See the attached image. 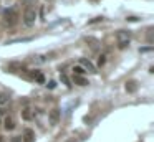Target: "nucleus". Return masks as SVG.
<instances>
[{
	"label": "nucleus",
	"mask_w": 154,
	"mask_h": 142,
	"mask_svg": "<svg viewBox=\"0 0 154 142\" xmlns=\"http://www.w3.org/2000/svg\"><path fill=\"white\" fill-rule=\"evenodd\" d=\"M3 20H5V23L7 25H15L17 22H18V12H17V8H5L3 10Z\"/></svg>",
	"instance_id": "1"
},
{
	"label": "nucleus",
	"mask_w": 154,
	"mask_h": 142,
	"mask_svg": "<svg viewBox=\"0 0 154 142\" xmlns=\"http://www.w3.org/2000/svg\"><path fill=\"white\" fill-rule=\"evenodd\" d=\"M116 40H118V45L119 48H126L129 40H131V32H126V30H119L116 33Z\"/></svg>",
	"instance_id": "2"
},
{
	"label": "nucleus",
	"mask_w": 154,
	"mask_h": 142,
	"mask_svg": "<svg viewBox=\"0 0 154 142\" xmlns=\"http://www.w3.org/2000/svg\"><path fill=\"white\" fill-rule=\"evenodd\" d=\"M37 20V12L35 10H27L25 15H23V23L27 25V27H32Z\"/></svg>",
	"instance_id": "3"
},
{
	"label": "nucleus",
	"mask_w": 154,
	"mask_h": 142,
	"mask_svg": "<svg viewBox=\"0 0 154 142\" xmlns=\"http://www.w3.org/2000/svg\"><path fill=\"white\" fill-rule=\"evenodd\" d=\"M80 66L83 68V69H86L88 73H96V68H94V65H93L90 60H86V58H81V60H80Z\"/></svg>",
	"instance_id": "4"
},
{
	"label": "nucleus",
	"mask_w": 154,
	"mask_h": 142,
	"mask_svg": "<svg viewBox=\"0 0 154 142\" xmlns=\"http://www.w3.org/2000/svg\"><path fill=\"white\" fill-rule=\"evenodd\" d=\"M60 109H52L50 111V116H48V119H50V124L52 126H55V124H58V121H60Z\"/></svg>",
	"instance_id": "5"
},
{
	"label": "nucleus",
	"mask_w": 154,
	"mask_h": 142,
	"mask_svg": "<svg viewBox=\"0 0 154 142\" xmlns=\"http://www.w3.org/2000/svg\"><path fill=\"white\" fill-rule=\"evenodd\" d=\"M30 78L35 79L38 84H43V83H45V75H43L41 71H32V73H30Z\"/></svg>",
	"instance_id": "6"
},
{
	"label": "nucleus",
	"mask_w": 154,
	"mask_h": 142,
	"mask_svg": "<svg viewBox=\"0 0 154 142\" xmlns=\"http://www.w3.org/2000/svg\"><path fill=\"white\" fill-rule=\"evenodd\" d=\"M126 91L128 93H136V91H138V83L136 81H128L126 83Z\"/></svg>",
	"instance_id": "7"
},
{
	"label": "nucleus",
	"mask_w": 154,
	"mask_h": 142,
	"mask_svg": "<svg viewBox=\"0 0 154 142\" xmlns=\"http://www.w3.org/2000/svg\"><path fill=\"white\" fill-rule=\"evenodd\" d=\"M25 142H33L35 141V134L32 129H25V139H23Z\"/></svg>",
	"instance_id": "8"
},
{
	"label": "nucleus",
	"mask_w": 154,
	"mask_h": 142,
	"mask_svg": "<svg viewBox=\"0 0 154 142\" xmlns=\"http://www.w3.org/2000/svg\"><path fill=\"white\" fill-rule=\"evenodd\" d=\"M22 117L25 119V121H30V119H33V112H32V109H23L22 111Z\"/></svg>",
	"instance_id": "9"
},
{
	"label": "nucleus",
	"mask_w": 154,
	"mask_h": 142,
	"mask_svg": "<svg viewBox=\"0 0 154 142\" xmlns=\"http://www.w3.org/2000/svg\"><path fill=\"white\" fill-rule=\"evenodd\" d=\"M73 81H75V84H78V86H86V84H90V83H88L83 76H75Z\"/></svg>",
	"instance_id": "10"
},
{
	"label": "nucleus",
	"mask_w": 154,
	"mask_h": 142,
	"mask_svg": "<svg viewBox=\"0 0 154 142\" xmlns=\"http://www.w3.org/2000/svg\"><path fill=\"white\" fill-rule=\"evenodd\" d=\"M3 127L7 129V131H12V129L15 127L14 119H12V117H7V119H5V122H3Z\"/></svg>",
	"instance_id": "11"
},
{
	"label": "nucleus",
	"mask_w": 154,
	"mask_h": 142,
	"mask_svg": "<svg viewBox=\"0 0 154 142\" xmlns=\"http://www.w3.org/2000/svg\"><path fill=\"white\" fill-rule=\"evenodd\" d=\"M10 102V96L5 94V93H0V106H5Z\"/></svg>",
	"instance_id": "12"
},
{
	"label": "nucleus",
	"mask_w": 154,
	"mask_h": 142,
	"mask_svg": "<svg viewBox=\"0 0 154 142\" xmlns=\"http://www.w3.org/2000/svg\"><path fill=\"white\" fill-rule=\"evenodd\" d=\"M73 73H75V76H81V75H85L86 71H85V69L80 66V65H78V66H75V68H73Z\"/></svg>",
	"instance_id": "13"
},
{
	"label": "nucleus",
	"mask_w": 154,
	"mask_h": 142,
	"mask_svg": "<svg viewBox=\"0 0 154 142\" xmlns=\"http://www.w3.org/2000/svg\"><path fill=\"white\" fill-rule=\"evenodd\" d=\"M30 40H32L30 36H28V38H17V40H10L7 45H14V43H20V41H30Z\"/></svg>",
	"instance_id": "14"
},
{
	"label": "nucleus",
	"mask_w": 154,
	"mask_h": 142,
	"mask_svg": "<svg viewBox=\"0 0 154 142\" xmlns=\"http://www.w3.org/2000/svg\"><path fill=\"white\" fill-rule=\"evenodd\" d=\"M45 61H47V56H35L33 58V63H38V65H40V63H45Z\"/></svg>",
	"instance_id": "15"
},
{
	"label": "nucleus",
	"mask_w": 154,
	"mask_h": 142,
	"mask_svg": "<svg viewBox=\"0 0 154 142\" xmlns=\"http://www.w3.org/2000/svg\"><path fill=\"white\" fill-rule=\"evenodd\" d=\"M104 63H106V56H104V55H100V58H98V66L101 68Z\"/></svg>",
	"instance_id": "16"
},
{
	"label": "nucleus",
	"mask_w": 154,
	"mask_h": 142,
	"mask_svg": "<svg viewBox=\"0 0 154 142\" xmlns=\"http://www.w3.org/2000/svg\"><path fill=\"white\" fill-rule=\"evenodd\" d=\"M60 79L65 83L66 86H71V84H70V79H68V76H66V75H60Z\"/></svg>",
	"instance_id": "17"
},
{
	"label": "nucleus",
	"mask_w": 154,
	"mask_h": 142,
	"mask_svg": "<svg viewBox=\"0 0 154 142\" xmlns=\"http://www.w3.org/2000/svg\"><path fill=\"white\" fill-rule=\"evenodd\" d=\"M86 41H88V43H93V45H91L93 48L98 45V40H94V38H86Z\"/></svg>",
	"instance_id": "18"
},
{
	"label": "nucleus",
	"mask_w": 154,
	"mask_h": 142,
	"mask_svg": "<svg viewBox=\"0 0 154 142\" xmlns=\"http://www.w3.org/2000/svg\"><path fill=\"white\" fill-rule=\"evenodd\" d=\"M55 86H56V83H55V81H50V83L47 84V88H48V89H55Z\"/></svg>",
	"instance_id": "19"
},
{
	"label": "nucleus",
	"mask_w": 154,
	"mask_h": 142,
	"mask_svg": "<svg viewBox=\"0 0 154 142\" xmlns=\"http://www.w3.org/2000/svg\"><path fill=\"white\" fill-rule=\"evenodd\" d=\"M12 142H22V137L20 135H15V137H12Z\"/></svg>",
	"instance_id": "20"
},
{
	"label": "nucleus",
	"mask_w": 154,
	"mask_h": 142,
	"mask_svg": "<svg viewBox=\"0 0 154 142\" xmlns=\"http://www.w3.org/2000/svg\"><path fill=\"white\" fill-rule=\"evenodd\" d=\"M103 18L101 17H96V18H93V20H90V23H98V22H101Z\"/></svg>",
	"instance_id": "21"
},
{
	"label": "nucleus",
	"mask_w": 154,
	"mask_h": 142,
	"mask_svg": "<svg viewBox=\"0 0 154 142\" xmlns=\"http://www.w3.org/2000/svg\"><path fill=\"white\" fill-rule=\"evenodd\" d=\"M151 50H153V46H147V48H142V50H141V53H147V51H151Z\"/></svg>",
	"instance_id": "22"
},
{
	"label": "nucleus",
	"mask_w": 154,
	"mask_h": 142,
	"mask_svg": "<svg viewBox=\"0 0 154 142\" xmlns=\"http://www.w3.org/2000/svg\"><path fill=\"white\" fill-rule=\"evenodd\" d=\"M128 20H129V22H138V18H136V17H129Z\"/></svg>",
	"instance_id": "23"
},
{
	"label": "nucleus",
	"mask_w": 154,
	"mask_h": 142,
	"mask_svg": "<svg viewBox=\"0 0 154 142\" xmlns=\"http://www.w3.org/2000/svg\"><path fill=\"white\" fill-rule=\"evenodd\" d=\"M23 2H32V0H23Z\"/></svg>",
	"instance_id": "24"
},
{
	"label": "nucleus",
	"mask_w": 154,
	"mask_h": 142,
	"mask_svg": "<svg viewBox=\"0 0 154 142\" xmlns=\"http://www.w3.org/2000/svg\"><path fill=\"white\" fill-rule=\"evenodd\" d=\"M0 142H3V141H2V137H0Z\"/></svg>",
	"instance_id": "25"
}]
</instances>
